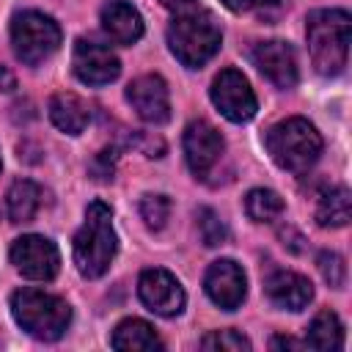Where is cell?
I'll return each mask as SVG.
<instances>
[{
    "label": "cell",
    "instance_id": "obj_1",
    "mask_svg": "<svg viewBox=\"0 0 352 352\" xmlns=\"http://www.w3.org/2000/svg\"><path fill=\"white\" fill-rule=\"evenodd\" d=\"M305 36H308V52L314 69L324 77L341 74L349 58V36H352L349 11L344 8L311 11L305 19Z\"/></svg>",
    "mask_w": 352,
    "mask_h": 352
},
{
    "label": "cell",
    "instance_id": "obj_2",
    "mask_svg": "<svg viewBox=\"0 0 352 352\" xmlns=\"http://www.w3.org/2000/svg\"><path fill=\"white\" fill-rule=\"evenodd\" d=\"M118 250L113 231V209L104 201H94L85 209V223L74 236V264L82 278H102Z\"/></svg>",
    "mask_w": 352,
    "mask_h": 352
},
{
    "label": "cell",
    "instance_id": "obj_3",
    "mask_svg": "<svg viewBox=\"0 0 352 352\" xmlns=\"http://www.w3.org/2000/svg\"><path fill=\"white\" fill-rule=\"evenodd\" d=\"M11 314H14V322L38 341H58L72 322V305L63 297L41 289L14 292Z\"/></svg>",
    "mask_w": 352,
    "mask_h": 352
},
{
    "label": "cell",
    "instance_id": "obj_4",
    "mask_svg": "<svg viewBox=\"0 0 352 352\" xmlns=\"http://www.w3.org/2000/svg\"><path fill=\"white\" fill-rule=\"evenodd\" d=\"M264 143L272 162L289 173H305L322 154V135L308 118L300 116H292L270 126Z\"/></svg>",
    "mask_w": 352,
    "mask_h": 352
},
{
    "label": "cell",
    "instance_id": "obj_5",
    "mask_svg": "<svg viewBox=\"0 0 352 352\" xmlns=\"http://www.w3.org/2000/svg\"><path fill=\"white\" fill-rule=\"evenodd\" d=\"M223 44V30L209 11H190L168 25V47L187 69H201Z\"/></svg>",
    "mask_w": 352,
    "mask_h": 352
},
{
    "label": "cell",
    "instance_id": "obj_6",
    "mask_svg": "<svg viewBox=\"0 0 352 352\" xmlns=\"http://www.w3.org/2000/svg\"><path fill=\"white\" fill-rule=\"evenodd\" d=\"M60 25L41 11H19L11 19L14 55L28 66H38L41 60H47L60 47Z\"/></svg>",
    "mask_w": 352,
    "mask_h": 352
},
{
    "label": "cell",
    "instance_id": "obj_7",
    "mask_svg": "<svg viewBox=\"0 0 352 352\" xmlns=\"http://www.w3.org/2000/svg\"><path fill=\"white\" fill-rule=\"evenodd\" d=\"M209 96H212V104L220 110V116L228 118L231 124H245L258 110V102H256V94L248 77L236 69H223L212 80Z\"/></svg>",
    "mask_w": 352,
    "mask_h": 352
},
{
    "label": "cell",
    "instance_id": "obj_8",
    "mask_svg": "<svg viewBox=\"0 0 352 352\" xmlns=\"http://www.w3.org/2000/svg\"><path fill=\"white\" fill-rule=\"evenodd\" d=\"M11 264L30 280H52L60 267V253L52 239L41 234H25L11 245Z\"/></svg>",
    "mask_w": 352,
    "mask_h": 352
},
{
    "label": "cell",
    "instance_id": "obj_9",
    "mask_svg": "<svg viewBox=\"0 0 352 352\" xmlns=\"http://www.w3.org/2000/svg\"><path fill=\"white\" fill-rule=\"evenodd\" d=\"M138 294H140V302L157 316H179L187 302L184 289L176 280V275H170L168 270H160V267L140 272Z\"/></svg>",
    "mask_w": 352,
    "mask_h": 352
},
{
    "label": "cell",
    "instance_id": "obj_10",
    "mask_svg": "<svg viewBox=\"0 0 352 352\" xmlns=\"http://www.w3.org/2000/svg\"><path fill=\"white\" fill-rule=\"evenodd\" d=\"M223 148H226V140L209 121L198 118V121L187 124V129H184V160H187V168L192 170L195 179L209 176V170L220 162Z\"/></svg>",
    "mask_w": 352,
    "mask_h": 352
},
{
    "label": "cell",
    "instance_id": "obj_11",
    "mask_svg": "<svg viewBox=\"0 0 352 352\" xmlns=\"http://www.w3.org/2000/svg\"><path fill=\"white\" fill-rule=\"evenodd\" d=\"M72 69L85 85H107L121 74V60L110 47L91 38H77L72 52Z\"/></svg>",
    "mask_w": 352,
    "mask_h": 352
},
{
    "label": "cell",
    "instance_id": "obj_12",
    "mask_svg": "<svg viewBox=\"0 0 352 352\" xmlns=\"http://www.w3.org/2000/svg\"><path fill=\"white\" fill-rule=\"evenodd\" d=\"M204 289L206 297L223 308V311H236L248 294V278L242 272V267L231 258H217L209 264L206 275H204Z\"/></svg>",
    "mask_w": 352,
    "mask_h": 352
},
{
    "label": "cell",
    "instance_id": "obj_13",
    "mask_svg": "<svg viewBox=\"0 0 352 352\" xmlns=\"http://www.w3.org/2000/svg\"><path fill=\"white\" fill-rule=\"evenodd\" d=\"M256 69L275 85V88H294L297 85V55L289 41L272 38V41H258L250 52Z\"/></svg>",
    "mask_w": 352,
    "mask_h": 352
},
{
    "label": "cell",
    "instance_id": "obj_14",
    "mask_svg": "<svg viewBox=\"0 0 352 352\" xmlns=\"http://www.w3.org/2000/svg\"><path fill=\"white\" fill-rule=\"evenodd\" d=\"M126 102L146 124H165L170 118L168 82L160 74H140L126 85Z\"/></svg>",
    "mask_w": 352,
    "mask_h": 352
},
{
    "label": "cell",
    "instance_id": "obj_15",
    "mask_svg": "<svg viewBox=\"0 0 352 352\" xmlns=\"http://www.w3.org/2000/svg\"><path fill=\"white\" fill-rule=\"evenodd\" d=\"M264 292L272 305L283 311H302L314 300V283L292 270H275L264 280Z\"/></svg>",
    "mask_w": 352,
    "mask_h": 352
},
{
    "label": "cell",
    "instance_id": "obj_16",
    "mask_svg": "<svg viewBox=\"0 0 352 352\" xmlns=\"http://www.w3.org/2000/svg\"><path fill=\"white\" fill-rule=\"evenodd\" d=\"M99 22H102V30L107 33V38L116 44H124V47L135 44L143 36V16L126 0H107L102 6Z\"/></svg>",
    "mask_w": 352,
    "mask_h": 352
},
{
    "label": "cell",
    "instance_id": "obj_17",
    "mask_svg": "<svg viewBox=\"0 0 352 352\" xmlns=\"http://www.w3.org/2000/svg\"><path fill=\"white\" fill-rule=\"evenodd\" d=\"M50 118L66 135H80L91 121V107L72 91H60L50 99Z\"/></svg>",
    "mask_w": 352,
    "mask_h": 352
},
{
    "label": "cell",
    "instance_id": "obj_18",
    "mask_svg": "<svg viewBox=\"0 0 352 352\" xmlns=\"http://www.w3.org/2000/svg\"><path fill=\"white\" fill-rule=\"evenodd\" d=\"M110 346L121 349V352H151V349H162L160 336L154 333V327L143 319H124L113 336H110Z\"/></svg>",
    "mask_w": 352,
    "mask_h": 352
},
{
    "label": "cell",
    "instance_id": "obj_19",
    "mask_svg": "<svg viewBox=\"0 0 352 352\" xmlns=\"http://www.w3.org/2000/svg\"><path fill=\"white\" fill-rule=\"evenodd\" d=\"M314 217L322 228H344L352 217V198L346 187H327L319 198H316V209Z\"/></svg>",
    "mask_w": 352,
    "mask_h": 352
},
{
    "label": "cell",
    "instance_id": "obj_20",
    "mask_svg": "<svg viewBox=\"0 0 352 352\" xmlns=\"http://www.w3.org/2000/svg\"><path fill=\"white\" fill-rule=\"evenodd\" d=\"M6 206H8L11 223H30L41 206V187L30 179L14 182L6 195Z\"/></svg>",
    "mask_w": 352,
    "mask_h": 352
},
{
    "label": "cell",
    "instance_id": "obj_21",
    "mask_svg": "<svg viewBox=\"0 0 352 352\" xmlns=\"http://www.w3.org/2000/svg\"><path fill=\"white\" fill-rule=\"evenodd\" d=\"M302 344L311 346V349H322V352H327V349H341V344H344V324H341V319H338L333 311H327V308L319 311V314L311 319Z\"/></svg>",
    "mask_w": 352,
    "mask_h": 352
},
{
    "label": "cell",
    "instance_id": "obj_22",
    "mask_svg": "<svg viewBox=\"0 0 352 352\" xmlns=\"http://www.w3.org/2000/svg\"><path fill=\"white\" fill-rule=\"evenodd\" d=\"M245 212L256 223H275L283 214V198L275 190L256 187L245 195Z\"/></svg>",
    "mask_w": 352,
    "mask_h": 352
},
{
    "label": "cell",
    "instance_id": "obj_23",
    "mask_svg": "<svg viewBox=\"0 0 352 352\" xmlns=\"http://www.w3.org/2000/svg\"><path fill=\"white\" fill-rule=\"evenodd\" d=\"M201 349H206V352H248L250 341L236 330H212L201 338Z\"/></svg>",
    "mask_w": 352,
    "mask_h": 352
},
{
    "label": "cell",
    "instance_id": "obj_24",
    "mask_svg": "<svg viewBox=\"0 0 352 352\" xmlns=\"http://www.w3.org/2000/svg\"><path fill=\"white\" fill-rule=\"evenodd\" d=\"M140 217L146 220L148 228L160 231L170 217V198L160 195V192H146L140 198Z\"/></svg>",
    "mask_w": 352,
    "mask_h": 352
},
{
    "label": "cell",
    "instance_id": "obj_25",
    "mask_svg": "<svg viewBox=\"0 0 352 352\" xmlns=\"http://www.w3.org/2000/svg\"><path fill=\"white\" fill-rule=\"evenodd\" d=\"M198 231H201V239L206 248H217L228 239V228L226 223L212 212V209H201L198 212Z\"/></svg>",
    "mask_w": 352,
    "mask_h": 352
},
{
    "label": "cell",
    "instance_id": "obj_26",
    "mask_svg": "<svg viewBox=\"0 0 352 352\" xmlns=\"http://www.w3.org/2000/svg\"><path fill=\"white\" fill-rule=\"evenodd\" d=\"M316 267H319L322 278L333 289H341L344 286V280H346V264H344V258L336 250H322L319 258H316Z\"/></svg>",
    "mask_w": 352,
    "mask_h": 352
},
{
    "label": "cell",
    "instance_id": "obj_27",
    "mask_svg": "<svg viewBox=\"0 0 352 352\" xmlns=\"http://www.w3.org/2000/svg\"><path fill=\"white\" fill-rule=\"evenodd\" d=\"M228 11H234V14H242V11H250V8H256L261 0H220Z\"/></svg>",
    "mask_w": 352,
    "mask_h": 352
},
{
    "label": "cell",
    "instance_id": "obj_28",
    "mask_svg": "<svg viewBox=\"0 0 352 352\" xmlns=\"http://www.w3.org/2000/svg\"><path fill=\"white\" fill-rule=\"evenodd\" d=\"M270 346H272V349H302L305 344H302V341H294V338H289V336H275V338L270 341Z\"/></svg>",
    "mask_w": 352,
    "mask_h": 352
},
{
    "label": "cell",
    "instance_id": "obj_29",
    "mask_svg": "<svg viewBox=\"0 0 352 352\" xmlns=\"http://www.w3.org/2000/svg\"><path fill=\"white\" fill-rule=\"evenodd\" d=\"M16 82H14V74L6 69V66H0V91H11Z\"/></svg>",
    "mask_w": 352,
    "mask_h": 352
},
{
    "label": "cell",
    "instance_id": "obj_30",
    "mask_svg": "<svg viewBox=\"0 0 352 352\" xmlns=\"http://www.w3.org/2000/svg\"><path fill=\"white\" fill-rule=\"evenodd\" d=\"M160 3H162L165 8H173V11H176V8H187L192 0H160Z\"/></svg>",
    "mask_w": 352,
    "mask_h": 352
}]
</instances>
